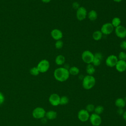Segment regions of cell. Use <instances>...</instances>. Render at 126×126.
I'll use <instances>...</instances> for the list:
<instances>
[{"instance_id": "23", "label": "cell", "mask_w": 126, "mask_h": 126, "mask_svg": "<svg viewBox=\"0 0 126 126\" xmlns=\"http://www.w3.org/2000/svg\"><path fill=\"white\" fill-rule=\"evenodd\" d=\"M121 19L119 18V17H114L111 22V24L113 25V26L115 28L117 27H118L119 26L121 25Z\"/></svg>"}, {"instance_id": "11", "label": "cell", "mask_w": 126, "mask_h": 126, "mask_svg": "<svg viewBox=\"0 0 126 126\" xmlns=\"http://www.w3.org/2000/svg\"><path fill=\"white\" fill-rule=\"evenodd\" d=\"M60 98L61 97L58 94L53 93L50 95L49 97V101L52 105L57 106L60 104Z\"/></svg>"}, {"instance_id": "3", "label": "cell", "mask_w": 126, "mask_h": 126, "mask_svg": "<svg viewBox=\"0 0 126 126\" xmlns=\"http://www.w3.org/2000/svg\"><path fill=\"white\" fill-rule=\"evenodd\" d=\"M46 111L45 109L41 107H37L34 108L32 112V117L36 119H41L45 116Z\"/></svg>"}, {"instance_id": "16", "label": "cell", "mask_w": 126, "mask_h": 126, "mask_svg": "<svg viewBox=\"0 0 126 126\" xmlns=\"http://www.w3.org/2000/svg\"><path fill=\"white\" fill-rule=\"evenodd\" d=\"M115 104L118 108H124L126 105V102L124 98L119 97L117 98L115 100Z\"/></svg>"}, {"instance_id": "30", "label": "cell", "mask_w": 126, "mask_h": 126, "mask_svg": "<svg viewBox=\"0 0 126 126\" xmlns=\"http://www.w3.org/2000/svg\"><path fill=\"white\" fill-rule=\"evenodd\" d=\"M120 47L124 50H126V40L122 41L120 44Z\"/></svg>"}, {"instance_id": "19", "label": "cell", "mask_w": 126, "mask_h": 126, "mask_svg": "<svg viewBox=\"0 0 126 126\" xmlns=\"http://www.w3.org/2000/svg\"><path fill=\"white\" fill-rule=\"evenodd\" d=\"M86 70L88 75H93L95 71L94 66L92 63L87 64Z\"/></svg>"}, {"instance_id": "22", "label": "cell", "mask_w": 126, "mask_h": 126, "mask_svg": "<svg viewBox=\"0 0 126 126\" xmlns=\"http://www.w3.org/2000/svg\"><path fill=\"white\" fill-rule=\"evenodd\" d=\"M69 73L70 74V75H72L73 76H75L79 74L80 70L79 69L76 67V66H72L69 69Z\"/></svg>"}, {"instance_id": "18", "label": "cell", "mask_w": 126, "mask_h": 126, "mask_svg": "<svg viewBox=\"0 0 126 126\" xmlns=\"http://www.w3.org/2000/svg\"><path fill=\"white\" fill-rule=\"evenodd\" d=\"M65 61V57L62 55L57 56L55 59V63L58 65H61L64 63Z\"/></svg>"}, {"instance_id": "21", "label": "cell", "mask_w": 126, "mask_h": 126, "mask_svg": "<svg viewBox=\"0 0 126 126\" xmlns=\"http://www.w3.org/2000/svg\"><path fill=\"white\" fill-rule=\"evenodd\" d=\"M102 35H103V34L102 33L101 31L97 30V31H94L93 32L92 36H93V38L94 40L98 41V40H100L102 38Z\"/></svg>"}, {"instance_id": "26", "label": "cell", "mask_w": 126, "mask_h": 126, "mask_svg": "<svg viewBox=\"0 0 126 126\" xmlns=\"http://www.w3.org/2000/svg\"><path fill=\"white\" fill-rule=\"evenodd\" d=\"M30 72L32 75H34V76H37L40 73L37 67H33L32 68L30 69Z\"/></svg>"}, {"instance_id": "36", "label": "cell", "mask_w": 126, "mask_h": 126, "mask_svg": "<svg viewBox=\"0 0 126 126\" xmlns=\"http://www.w3.org/2000/svg\"><path fill=\"white\" fill-rule=\"evenodd\" d=\"M122 0H113V1H114L115 2H120L122 1Z\"/></svg>"}, {"instance_id": "4", "label": "cell", "mask_w": 126, "mask_h": 126, "mask_svg": "<svg viewBox=\"0 0 126 126\" xmlns=\"http://www.w3.org/2000/svg\"><path fill=\"white\" fill-rule=\"evenodd\" d=\"M94 57V54L89 50L84 51L81 55V58L83 61L87 64L92 63Z\"/></svg>"}, {"instance_id": "14", "label": "cell", "mask_w": 126, "mask_h": 126, "mask_svg": "<svg viewBox=\"0 0 126 126\" xmlns=\"http://www.w3.org/2000/svg\"><path fill=\"white\" fill-rule=\"evenodd\" d=\"M102 55L101 53L97 52L95 54H94V60L92 62V64L94 66H99L101 62V61L102 60Z\"/></svg>"}, {"instance_id": "35", "label": "cell", "mask_w": 126, "mask_h": 126, "mask_svg": "<svg viewBox=\"0 0 126 126\" xmlns=\"http://www.w3.org/2000/svg\"><path fill=\"white\" fill-rule=\"evenodd\" d=\"M42 2H44V3H48L51 0H41Z\"/></svg>"}, {"instance_id": "25", "label": "cell", "mask_w": 126, "mask_h": 126, "mask_svg": "<svg viewBox=\"0 0 126 126\" xmlns=\"http://www.w3.org/2000/svg\"><path fill=\"white\" fill-rule=\"evenodd\" d=\"M69 102V98L67 96H62L60 98V104L62 105H66Z\"/></svg>"}, {"instance_id": "37", "label": "cell", "mask_w": 126, "mask_h": 126, "mask_svg": "<svg viewBox=\"0 0 126 126\" xmlns=\"http://www.w3.org/2000/svg\"><path fill=\"white\" fill-rule=\"evenodd\" d=\"M124 100H125V102H126V96H125V97L124 98Z\"/></svg>"}, {"instance_id": "20", "label": "cell", "mask_w": 126, "mask_h": 126, "mask_svg": "<svg viewBox=\"0 0 126 126\" xmlns=\"http://www.w3.org/2000/svg\"><path fill=\"white\" fill-rule=\"evenodd\" d=\"M88 18L91 21H93L95 20L97 18V14L96 11H95L94 10H91L88 13Z\"/></svg>"}, {"instance_id": "13", "label": "cell", "mask_w": 126, "mask_h": 126, "mask_svg": "<svg viewBox=\"0 0 126 126\" xmlns=\"http://www.w3.org/2000/svg\"><path fill=\"white\" fill-rule=\"evenodd\" d=\"M51 35L52 37L56 40H61L63 36L62 32L57 29L53 30L51 32Z\"/></svg>"}, {"instance_id": "29", "label": "cell", "mask_w": 126, "mask_h": 126, "mask_svg": "<svg viewBox=\"0 0 126 126\" xmlns=\"http://www.w3.org/2000/svg\"><path fill=\"white\" fill-rule=\"evenodd\" d=\"M63 41L61 40H57V41L56 42L55 44V47L58 49H61L63 47Z\"/></svg>"}, {"instance_id": "32", "label": "cell", "mask_w": 126, "mask_h": 126, "mask_svg": "<svg viewBox=\"0 0 126 126\" xmlns=\"http://www.w3.org/2000/svg\"><path fill=\"white\" fill-rule=\"evenodd\" d=\"M79 4L77 2H74L72 4V7L75 9H78L80 6H79Z\"/></svg>"}, {"instance_id": "1", "label": "cell", "mask_w": 126, "mask_h": 126, "mask_svg": "<svg viewBox=\"0 0 126 126\" xmlns=\"http://www.w3.org/2000/svg\"><path fill=\"white\" fill-rule=\"evenodd\" d=\"M69 75L68 69L63 67L57 68L54 72V76L55 79L61 82L66 81L69 78Z\"/></svg>"}, {"instance_id": "12", "label": "cell", "mask_w": 126, "mask_h": 126, "mask_svg": "<svg viewBox=\"0 0 126 126\" xmlns=\"http://www.w3.org/2000/svg\"><path fill=\"white\" fill-rule=\"evenodd\" d=\"M115 33L116 36L120 38H124L126 37V28L122 25L115 28Z\"/></svg>"}, {"instance_id": "33", "label": "cell", "mask_w": 126, "mask_h": 126, "mask_svg": "<svg viewBox=\"0 0 126 126\" xmlns=\"http://www.w3.org/2000/svg\"><path fill=\"white\" fill-rule=\"evenodd\" d=\"M124 112V111L123 110V108H118L117 110V113L119 115H123Z\"/></svg>"}, {"instance_id": "17", "label": "cell", "mask_w": 126, "mask_h": 126, "mask_svg": "<svg viewBox=\"0 0 126 126\" xmlns=\"http://www.w3.org/2000/svg\"><path fill=\"white\" fill-rule=\"evenodd\" d=\"M45 117L48 120H54L57 117V113L54 110H49L46 112Z\"/></svg>"}, {"instance_id": "2", "label": "cell", "mask_w": 126, "mask_h": 126, "mask_svg": "<svg viewBox=\"0 0 126 126\" xmlns=\"http://www.w3.org/2000/svg\"><path fill=\"white\" fill-rule=\"evenodd\" d=\"M95 82V79L93 75H87L83 78L82 86L85 90H90L94 86Z\"/></svg>"}, {"instance_id": "15", "label": "cell", "mask_w": 126, "mask_h": 126, "mask_svg": "<svg viewBox=\"0 0 126 126\" xmlns=\"http://www.w3.org/2000/svg\"><path fill=\"white\" fill-rule=\"evenodd\" d=\"M116 70L119 72H123L126 70V61L118 60L115 65Z\"/></svg>"}, {"instance_id": "31", "label": "cell", "mask_w": 126, "mask_h": 126, "mask_svg": "<svg viewBox=\"0 0 126 126\" xmlns=\"http://www.w3.org/2000/svg\"><path fill=\"white\" fill-rule=\"evenodd\" d=\"M5 100V97L3 94L0 92V105L2 104Z\"/></svg>"}, {"instance_id": "24", "label": "cell", "mask_w": 126, "mask_h": 126, "mask_svg": "<svg viewBox=\"0 0 126 126\" xmlns=\"http://www.w3.org/2000/svg\"><path fill=\"white\" fill-rule=\"evenodd\" d=\"M104 111V107L102 105H97L94 108V113L98 115H100Z\"/></svg>"}, {"instance_id": "10", "label": "cell", "mask_w": 126, "mask_h": 126, "mask_svg": "<svg viewBox=\"0 0 126 126\" xmlns=\"http://www.w3.org/2000/svg\"><path fill=\"white\" fill-rule=\"evenodd\" d=\"M76 18L79 21L84 20L87 15V11L86 9L83 7L80 6L76 10Z\"/></svg>"}, {"instance_id": "9", "label": "cell", "mask_w": 126, "mask_h": 126, "mask_svg": "<svg viewBox=\"0 0 126 126\" xmlns=\"http://www.w3.org/2000/svg\"><path fill=\"white\" fill-rule=\"evenodd\" d=\"M118 57L114 55H111L108 56L105 60V63L107 66L112 67L115 66L118 61Z\"/></svg>"}, {"instance_id": "28", "label": "cell", "mask_w": 126, "mask_h": 126, "mask_svg": "<svg viewBox=\"0 0 126 126\" xmlns=\"http://www.w3.org/2000/svg\"><path fill=\"white\" fill-rule=\"evenodd\" d=\"M94 108H95V106H94V104H88L86 106L85 109L89 113H90V112H94Z\"/></svg>"}, {"instance_id": "27", "label": "cell", "mask_w": 126, "mask_h": 126, "mask_svg": "<svg viewBox=\"0 0 126 126\" xmlns=\"http://www.w3.org/2000/svg\"><path fill=\"white\" fill-rule=\"evenodd\" d=\"M119 60L126 61V53L123 51L120 52L118 57Z\"/></svg>"}, {"instance_id": "5", "label": "cell", "mask_w": 126, "mask_h": 126, "mask_svg": "<svg viewBox=\"0 0 126 126\" xmlns=\"http://www.w3.org/2000/svg\"><path fill=\"white\" fill-rule=\"evenodd\" d=\"M89 120L91 124L93 126H99L102 122L101 118L100 115L96 114L95 113H92L90 116Z\"/></svg>"}, {"instance_id": "6", "label": "cell", "mask_w": 126, "mask_h": 126, "mask_svg": "<svg viewBox=\"0 0 126 126\" xmlns=\"http://www.w3.org/2000/svg\"><path fill=\"white\" fill-rule=\"evenodd\" d=\"M114 30V27L111 23H106L101 26L100 31L103 34L108 35L111 34Z\"/></svg>"}, {"instance_id": "7", "label": "cell", "mask_w": 126, "mask_h": 126, "mask_svg": "<svg viewBox=\"0 0 126 126\" xmlns=\"http://www.w3.org/2000/svg\"><path fill=\"white\" fill-rule=\"evenodd\" d=\"M50 67V63L48 61L46 60H41L38 64L37 67L41 73H44L48 71Z\"/></svg>"}, {"instance_id": "34", "label": "cell", "mask_w": 126, "mask_h": 126, "mask_svg": "<svg viewBox=\"0 0 126 126\" xmlns=\"http://www.w3.org/2000/svg\"><path fill=\"white\" fill-rule=\"evenodd\" d=\"M122 116H123V119L126 121V110L124 111V113H123Z\"/></svg>"}, {"instance_id": "8", "label": "cell", "mask_w": 126, "mask_h": 126, "mask_svg": "<svg viewBox=\"0 0 126 126\" xmlns=\"http://www.w3.org/2000/svg\"><path fill=\"white\" fill-rule=\"evenodd\" d=\"M90 114L86 109H81L79 111L77 116L78 119L82 122H87L89 120L90 118Z\"/></svg>"}]
</instances>
